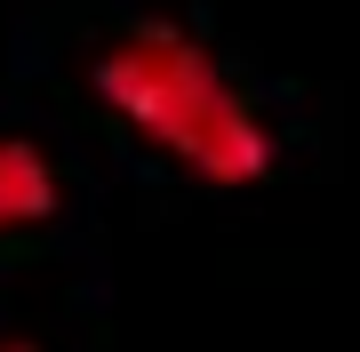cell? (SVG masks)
Returning a JSON list of instances; mask_svg holds the SVG:
<instances>
[{
	"label": "cell",
	"mask_w": 360,
	"mask_h": 352,
	"mask_svg": "<svg viewBox=\"0 0 360 352\" xmlns=\"http://www.w3.org/2000/svg\"><path fill=\"white\" fill-rule=\"evenodd\" d=\"M56 209H65V176H56V160L40 152L32 136H8V129H0V240H8V233H40Z\"/></svg>",
	"instance_id": "2"
},
{
	"label": "cell",
	"mask_w": 360,
	"mask_h": 352,
	"mask_svg": "<svg viewBox=\"0 0 360 352\" xmlns=\"http://www.w3.org/2000/svg\"><path fill=\"white\" fill-rule=\"evenodd\" d=\"M89 89L129 136H144L160 160L193 169L217 193H248V184L272 176L264 112L224 72V56L200 32L168 25V16H144V25L112 32L89 65Z\"/></svg>",
	"instance_id": "1"
},
{
	"label": "cell",
	"mask_w": 360,
	"mask_h": 352,
	"mask_svg": "<svg viewBox=\"0 0 360 352\" xmlns=\"http://www.w3.org/2000/svg\"><path fill=\"white\" fill-rule=\"evenodd\" d=\"M0 352H32V344H16V337H0Z\"/></svg>",
	"instance_id": "3"
}]
</instances>
